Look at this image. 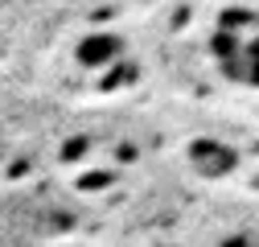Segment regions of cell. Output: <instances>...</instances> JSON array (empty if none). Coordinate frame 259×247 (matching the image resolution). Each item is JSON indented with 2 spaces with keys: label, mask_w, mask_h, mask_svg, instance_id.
<instances>
[{
  "label": "cell",
  "mask_w": 259,
  "mask_h": 247,
  "mask_svg": "<svg viewBox=\"0 0 259 247\" xmlns=\"http://www.w3.org/2000/svg\"><path fill=\"white\" fill-rule=\"evenodd\" d=\"M185 157H189V165L198 169L202 177H226V173L239 169V152L231 144L214 140V136H198V140L185 148Z\"/></svg>",
  "instance_id": "1"
},
{
  "label": "cell",
  "mask_w": 259,
  "mask_h": 247,
  "mask_svg": "<svg viewBox=\"0 0 259 247\" xmlns=\"http://www.w3.org/2000/svg\"><path fill=\"white\" fill-rule=\"evenodd\" d=\"M74 58L82 70H103V66H115V62L123 58V37L111 33V29H95V33H87L78 46H74Z\"/></svg>",
  "instance_id": "2"
},
{
  "label": "cell",
  "mask_w": 259,
  "mask_h": 247,
  "mask_svg": "<svg viewBox=\"0 0 259 247\" xmlns=\"http://www.w3.org/2000/svg\"><path fill=\"white\" fill-rule=\"evenodd\" d=\"M231 70L239 83H247V87H255L259 91V37H251V42H243V50H239V58L231 62Z\"/></svg>",
  "instance_id": "3"
},
{
  "label": "cell",
  "mask_w": 259,
  "mask_h": 247,
  "mask_svg": "<svg viewBox=\"0 0 259 247\" xmlns=\"http://www.w3.org/2000/svg\"><path fill=\"white\" fill-rule=\"evenodd\" d=\"M91 144H87V136H74V140H66V148H62V161H78V152H87Z\"/></svg>",
  "instance_id": "4"
},
{
  "label": "cell",
  "mask_w": 259,
  "mask_h": 247,
  "mask_svg": "<svg viewBox=\"0 0 259 247\" xmlns=\"http://www.w3.org/2000/svg\"><path fill=\"white\" fill-rule=\"evenodd\" d=\"M111 181V173H91V177H82L78 185H82V190H95V185H107Z\"/></svg>",
  "instance_id": "5"
},
{
  "label": "cell",
  "mask_w": 259,
  "mask_h": 247,
  "mask_svg": "<svg viewBox=\"0 0 259 247\" xmlns=\"http://www.w3.org/2000/svg\"><path fill=\"white\" fill-rule=\"evenodd\" d=\"M152 247H177V243H152Z\"/></svg>",
  "instance_id": "6"
}]
</instances>
